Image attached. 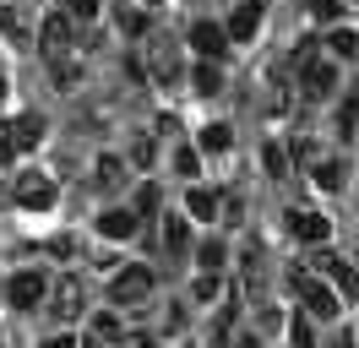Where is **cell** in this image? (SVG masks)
Segmentation results:
<instances>
[{
	"label": "cell",
	"instance_id": "obj_1",
	"mask_svg": "<svg viewBox=\"0 0 359 348\" xmlns=\"http://www.w3.org/2000/svg\"><path fill=\"white\" fill-rule=\"evenodd\" d=\"M289 294L305 304V316H321V321H332L337 310H343V304H337V288L321 283L316 267H289Z\"/></svg>",
	"mask_w": 359,
	"mask_h": 348
},
{
	"label": "cell",
	"instance_id": "obj_2",
	"mask_svg": "<svg viewBox=\"0 0 359 348\" xmlns=\"http://www.w3.org/2000/svg\"><path fill=\"white\" fill-rule=\"evenodd\" d=\"M153 288H158V278H153V267H120L109 278V304H147L153 300Z\"/></svg>",
	"mask_w": 359,
	"mask_h": 348
},
{
	"label": "cell",
	"instance_id": "obj_3",
	"mask_svg": "<svg viewBox=\"0 0 359 348\" xmlns=\"http://www.w3.org/2000/svg\"><path fill=\"white\" fill-rule=\"evenodd\" d=\"M39 49H44L49 60H60L76 49V33H71V11H49L44 27H39Z\"/></svg>",
	"mask_w": 359,
	"mask_h": 348
},
{
	"label": "cell",
	"instance_id": "obj_4",
	"mask_svg": "<svg viewBox=\"0 0 359 348\" xmlns=\"http://www.w3.org/2000/svg\"><path fill=\"white\" fill-rule=\"evenodd\" d=\"M311 267H316V272H321L327 283H332L337 294H359V272L348 267V256H337V250H316Z\"/></svg>",
	"mask_w": 359,
	"mask_h": 348
},
{
	"label": "cell",
	"instance_id": "obj_5",
	"mask_svg": "<svg viewBox=\"0 0 359 348\" xmlns=\"http://www.w3.org/2000/svg\"><path fill=\"white\" fill-rule=\"evenodd\" d=\"M17 207H27V213H44V207H55V180L39 169L17 174Z\"/></svg>",
	"mask_w": 359,
	"mask_h": 348
},
{
	"label": "cell",
	"instance_id": "obj_6",
	"mask_svg": "<svg viewBox=\"0 0 359 348\" xmlns=\"http://www.w3.org/2000/svg\"><path fill=\"white\" fill-rule=\"evenodd\" d=\"M49 310H55L60 321L82 316V310H88V283H82V278H60L55 288H49Z\"/></svg>",
	"mask_w": 359,
	"mask_h": 348
},
{
	"label": "cell",
	"instance_id": "obj_7",
	"mask_svg": "<svg viewBox=\"0 0 359 348\" xmlns=\"http://www.w3.org/2000/svg\"><path fill=\"white\" fill-rule=\"evenodd\" d=\"M229 27H218V22H196V27H191V49H196V55H202V60H224L229 55Z\"/></svg>",
	"mask_w": 359,
	"mask_h": 348
},
{
	"label": "cell",
	"instance_id": "obj_8",
	"mask_svg": "<svg viewBox=\"0 0 359 348\" xmlns=\"http://www.w3.org/2000/svg\"><path fill=\"white\" fill-rule=\"evenodd\" d=\"M44 294H49V278H44V272H17V278L6 283V300L17 304V310H33Z\"/></svg>",
	"mask_w": 359,
	"mask_h": 348
},
{
	"label": "cell",
	"instance_id": "obj_9",
	"mask_svg": "<svg viewBox=\"0 0 359 348\" xmlns=\"http://www.w3.org/2000/svg\"><path fill=\"white\" fill-rule=\"evenodd\" d=\"M289 234L294 239H305V245H327V234H332V218H321V213H289Z\"/></svg>",
	"mask_w": 359,
	"mask_h": 348
},
{
	"label": "cell",
	"instance_id": "obj_10",
	"mask_svg": "<svg viewBox=\"0 0 359 348\" xmlns=\"http://www.w3.org/2000/svg\"><path fill=\"white\" fill-rule=\"evenodd\" d=\"M299 87H305L311 98H327V93L337 87V65L332 60H305L299 65Z\"/></svg>",
	"mask_w": 359,
	"mask_h": 348
},
{
	"label": "cell",
	"instance_id": "obj_11",
	"mask_svg": "<svg viewBox=\"0 0 359 348\" xmlns=\"http://www.w3.org/2000/svg\"><path fill=\"white\" fill-rule=\"evenodd\" d=\"M240 278H245V288L250 294H262V283H267V250L250 239L245 250H240Z\"/></svg>",
	"mask_w": 359,
	"mask_h": 348
},
{
	"label": "cell",
	"instance_id": "obj_12",
	"mask_svg": "<svg viewBox=\"0 0 359 348\" xmlns=\"http://www.w3.org/2000/svg\"><path fill=\"white\" fill-rule=\"evenodd\" d=\"M147 60H153V76H158V82H175V76H180V49L169 39H153V44H147Z\"/></svg>",
	"mask_w": 359,
	"mask_h": 348
},
{
	"label": "cell",
	"instance_id": "obj_13",
	"mask_svg": "<svg viewBox=\"0 0 359 348\" xmlns=\"http://www.w3.org/2000/svg\"><path fill=\"white\" fill-rule=\"evenodd\" d=\"M311 180H316V191H343V185H348V163H343V158H316Z\"/></svg>",
	"mask_w": 359,
	"mask_h": 348
},
{
	"label": "cell",
	"instance_id": "obj_14",
	"mask_svg": "<svg viewBox=\"0 0 359 348\" xmlns=\"http://www.w3.org/2000/svg\"><path fill=\"white\" fill-rule=\"evenodd\" d=\"M256 27H262V0H245V6L229 17V39H234V44H250V39H256Z\"/></svg>",
	"mask_w": 359,
	"mask_h": 348
},
{
	"label": "cell",
	"instance_id": "obj_15",
	"mask_svg": "<svg viewBox=\"0 0 359 348\" xmlns=\"http://www.w3.org/2000/svg\"><path fill=\"white\" fill-rule=\"evenodd\" d=\"M185 213L196 218V223H212V218L224 213V196L207 191V185H191V196H185Z\"/></svg>",
	"mask_w": 359,
	"mask_h": 348
},
{
	"label": "cell",
	"instance_id": "obj_16",
	"mask_svg": "<svg viewBox=\"0 0 359 348\" xmlns=\"http://www.w3.org/2000/svg\"><path fill=\"white\" fill-rule=\"evenodd\" d=\"M163 250H169V256H185V250H191V213L163 218Z\"/></svg>",
	"mask_w": 359,
	"mask_h": 348
},
{
	"label": "cell",
	"instance_id": "obj_17",
	"mask_svg": "<svg viewBox=\"0 0 359 348\" xmlns=\"http://www.w3.org/2000/svg\"><path fill=\"white\" fill-rule=\"evenodd\" d=\"M6 130H11L17 147H39V142H44V120H39V114H17V120H6Z\"/></svg>",
	"mask_w": 359,
	"mask_h": 348
},
{
	"label": "cell",
	"instance_id": "obj_18",
	"mask_svg": "<svg viewBox=\"0 0 359 348\" xmlns=\"http://www.w3.org/2000/svg\"><path fill=\"white\" fill-rule=\"evenodd\" d=\"M98 234H109V239H131V234H136V213H126V207H109V213L98 218Z\"/></svg>",
	"mask_w": 359,
	"mask_h": 348
},
{
	"label": "cell",
	"instance_id": "obj_19",
	"mask_svg": "<svg viewBox=\"0 0 359 348\" xmlns=\"http://www.w3.org/2000/svg\"><path fill=\"white\" fill-rule=\"evenodd\" d=\"M191 87L202 93V98H218L224 93V76H218V60H202L196 71H191Z\"/></svg>",
	"mask_w": 359,
	"mask_h": 348
},
{
	"label": "cell",
	"instance_id": "obj_20",
	"mask_svg": "<svg viewBox=\"0 0 359 348\" xmlns=\"http://www.w3.org/2000/svg\"><path fill=\"white\" fill-rule=\"evenodd\" d=\"M337 136H359V93H348L337 104Z\"/></svg>",
	"mask_w": 359,
	"mask_h": 348
},
{
	"label": "cell",
	"instance_id": "obj_21",
	"mask_svg": "<svg viewBox=\"0 0 359 348\" xmlns=\"http://www.w3.org/2000/svg\"><path fill=\"white\" fill-rule=\"evenodd\" d=\"M202 147L207 152H229L234 147V130H229L224 120H212V126H202Z\"/></svg>",
	"mask_w": 359,
	"mask_h": 348
},
{
	"label": "cell",
	"instance_id": "obj_22",
	"mask_svg": "<svg viewBox=\"0 0 359 348\" xmlns=\"http://www.w3.org/2000/svg\"><path fill=\"white\" fill-rule=\"evenodd\" d=\"M327 49H332V60H348V55H359V33H348V27H332Z\"/></svg>",
	"mask_w": 359,
	"mask_h": 348
},
{
	"label": "cell",
	"instance_id": "obj_23",
	"mask_svg": "<svg viewBox=\"0 0 359 348\" xmlns=\"http://www.w3.org/2000/svg\"><path fill=\"white\" fill-rule=\"evenodd\" d=\"M93 180H98L104 191H114V185L126 180V163H120V158H98V169H93Z\"/></svg>",
	"mask_w": 359,
	"mask_h": 348
},
{
	"label": "cell",
	"instance_id": "obj_24",
	"mask_svg": "<svg viewBox=\"0 0 359 348\" xmlns=\"http://www.w3.org/2000/svg\"><path fill=\"white\" fill-rule=\"evenodd\" d=\"M196 256H202V272H218V267L229 261V245H224V239H207Z\"/></svg>",
	"mask_w": 359,
	"mask_h": 348
},
{
	"label": "cell",
	"instance_id": "obj_25",
	"mask_svg": "<svg viewBox=\"0 0 359 348\" xmlns=\"http://www.w3.org/2000/svg\"><path fill=\"white\" fill-rule=\"evenodd\" d=\"M93 332H98L104 343H120V337H126V332H120V316H109V310H98V316H93Z\"/></svg>",
	"mask_w": 359,
	"mask_h": 348
},
{
	"label": "cell",
	"instance_id": "obj_26",
	"mask_svg": "<svg viewBox=\"0 0 359 348\" xmlns=\"http://www.w3.org/2000/svg\"><path fill=\"white\" fill-rule=\"evenodd\" d=\"M289 348H316V332H311L305 316H294V321H289Z\"/></svg>",
	"mask_w": 359,
	"mask_h": 348
},
{
	"label": "cell",
	"instance_id": "obj_27",
	"mask_svg": "<svg viewBox=\"0 0 359 348\" xmlns=\"http://www.w3.org/2000/svg\"><path fill=\"white\" fill-rule=\"evenodd\" d=\"M175 169L185 174V180H191V174H202V152H196V147H175Z\"/></svg>",
	"mask_w": 359,
	"mask_h": 348
},
{
	"label": "cell",
	"instance_id": "obj_28",
	"mask_svg": "<svg viewBox=\"0 0 359 348\" xmlns=\"http://www.w3.org/2000/svg\"><path fill=\"white\" fill-rule=\"evenodd\" d=\"M305 11H311L316 22H337V11H343V0H305Z\"/></svg>",
	"mask_w": 359,
	"mask_h": 348
},
{
	"label": "cell",
	"instance_id": "obj_29",
	"mask_svg": "<svg viewBox=\"0 0 359 348\" xmlns=\"http://www.w3.org/2000/svg\"><path fill=\"white\" fill-rule=\"evenodd\" d=\"M262 158H267V169H272V174H289V158H294V152H289V147H278V142H267V152H262Z\"/></svg>",
	"mask_w": 359,
	"mask_h": 348
},
{
	"label": "cell",
	"instance_id": "obj_30",
	"mask_svg": "<svg viewBox=\"0 0 359 348\" xmlns=\"http://www.w3.org/2000/svg\"><path fill=\"white\" fill-rule=\"evenodd\" d=\"M158 207H163L158 185H142V191H136V213H158Z\"/></svg>",
	"mask_w": 359,
	"mask_h": 348
},
{
	"label": "cell",
	"instance_id": "obj_31",
	"mask_svg": "<svg viewBox=\"0 0 359 348\" xmlns=\"http://www.w3.org/2000/svg\"><path fill=\"white\" fill-rule=\"evenodd\" d=\"M212 294H218V278H212V272H202V278L191 283V300H212Z\"/></svg>",
	"mask_w": 359,
	"mask_h": 348
},
{
	"label": "cell",
	"instance_id": "obj_32",
	"mask_svg": "<svg viewBox=\"0 0 359 348\" xmlns=\"http://www.w3.org/2000/svg\"><path fill=\"white\" fill-rule=\"evenodd\" d=\"M131 158H136V163H142V169H147V163H153V158H158V142H153V136H142V142H136V147H131Z\"/></svg>",
	"mask_w": 359,
	"mask_h": 348
},
{
	"label": "cell",
	"instance_id": "obj_33",
	"mask_svg": "<svg viewBox=\"0 0 359 348\" xmlns=\"http://www.w3.org/2000/svg\"><path fill=\"white\" fill-rule=\"evenodd\" d=\"M17 152H22V147H17V142H11V130L0 126V163H17Z\"/></svg>",
	"mask_w": 359,
	"mask_h": 348
},
{
	"label": "cell",
	"instance_id": "obj_34",
	"mask_svg": "<svg viewBox=\"0 0 359 348\" xmlns=\"http://www.w3.org/2000/svg\"><path fill=\"white\" fill-rule=\"evenodd\" d=\"M66 11H71V17H82V22H88V17H98V0H66Z\"/></svg>",
	"mask_w": 359,
	"mask_h": 348
},
{
	"label": "cell",
	"instance_id": "obj_35",
	"mask_svg": "<svg viewBox=\"0 0 359 348\" xmlns=\"http://www.w3.org/2000/svg\"><path fill=\"white\" fill-rule=\"evenodd\" d=\"M294 158H299V163H316L321 152H316V142H311V136H299V142H294Z\"/></svg>",
	"mask_w": 359,
	"mask_h": 348
},
{
	"label": "cell",
	"instance_id": "obj_36",
	"mask_svg": "<svg viewBox=\"0 0 359 348\" xmlns=\"http://www.w3.org/2000/svg\"><path fill=\"white\" fill-rule=\"evenodd\" d=\"M120 27H126V33H147V17H142V11H126V17H120Z\"/></svg>",
	"mask_w": 359,
	"mask_h": 348
},
{
	"label": "cell",
	"instance_id": "obj_37",
	"mask_svg": "<svg viewBox=\"0 0 359 348\" xmlns=\"http://www.w3.org/2000/svg\"><path fill=\"white\" fill-rule=\"evenodd\" d=\"M39 348H82V343H76V337H66V332H49Z\"/></svg>",
	"mask_w": 359,
	"mask_h": 348
},
{
	"label": "cell",
	"instance_id": "obj_38",
	"mask_svg": "<svg viewBox=\"0 0 359 348\" xmlns=\"http://www.w3.org/2000/svg\"><path fill=\"white\" fill-rule=\"evenodd\" d=\"M234 348H262V337H240V343H234Z\"/></svg>",
	"mask_w": 359,
	"mask_h": 348
},
{
	"label": "cell",
	"instance_id": "obj_39",
	"mask_svg": "<svg viewBox=\"0 0 359 348\" xmlns=\"http://www.w3.org/2000/svg\"><path fill=\"white\" fill-rule=\"evenodd\" d=\"M337 348H354V337H337Z\"/></svg>",
	"mask_w": 359,
	"mask_h": 348
},
{
	"label": "cell",
	"instance_id": "obj_40",
	"mask_svg": "<svg viewBox=\"0 0 359 348\" xmlns=\"http://www.w3.org/2000/svg\"><path fill=\"white\" fill-rule=\"evenodd\" d=\"M0 98H6V76H0Z\"/></svg>",
	"mask_w": 359,
	"mask_h": 348
},
{
	"label": "cell",
	"instance_id": "obj_41",
	"mask_svg": "<svg viewBox=\"0 0 359 348\" xmlns=\"http://www.w3.org/2000/svg\"><path fill=\"white\" fill-rule=\"evenodd\" d=\"M126 348H147V343H126Z\"/></svg>",
	"mask_w": 359,
	"mask_h": 348
},
{
	"label": "cell",
	"instance_id": "obj_42",
	"mask_svg": "<svg viewBox=\"0 0 359 348\" xmlns=\"http://www.w3.org/2000/svg\"><path fill=\"white\" fill-rule=\"evenodd\" d=\"M147 6H163V0H147Z\"/></svg>",
	"mask_w": 359,
	"mask_h": 348
},
{
	"label": "cell",
	"instance_id": "obj_43",
	"mask_svg": "<svg viewBox=\"0 0 359 348\" xmlns=\"http://www.w3.org/2000/svg\"><path fill=\"white\" fill-rule=\"evenodd\" d=\"M354 6H359V0H354Z\"/></svg>",
	"mask_w": 359,
	"mask_h": 348
}]
</instances>
